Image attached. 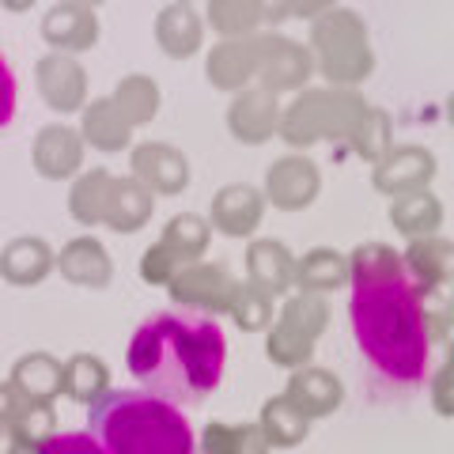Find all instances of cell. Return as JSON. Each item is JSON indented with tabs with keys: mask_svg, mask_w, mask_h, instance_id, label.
Instances as JSON below:
<instances>
[{
	"mask_svg": "<svg viewBox=\"0 0 454 454\" xmlns=\"http://www.w3.org/2000/svg\"><path fill=\"white\" fill-rule=\"evenodd\" d=\"M208 454H265V439L258 428H227V424H208L205 432Z\"/></svg>",
	"mask_w": 454,
	"mask_h": 454,
	"instance_id": "12",
	"label": "cell"
},
{
	"mask_svg": "<svg viewBox=\"0 0 454 454\" xmlns=\"http://www.w3.org/2000/svg\"><path fill=\"white\" fill-rule=\"evenodd\" d=\"M88 432L106 454H197L186 413L148 390H110L95 397Z\"/></svg>",
	"mask_w": 454,
	"mask_h": 454,
	"instance_id": "3",
	"label": "cell"
},
{
	"mask_svg": "<svg viewBox=\"0 0 454 454\" xmlns=\"http://www.w3.org/2000/svg\"><path fill=\"white\" fill-rule=\"evenodd\" d=\"M212 216H216V223L227 235H247L250 227L258 223V193L247 190V186L223 190L216 208H212Z\"/></svg>",
	"mask_w": 454,
	"mask_h": 454,
	"instance_id": "7",
	"label": "cell"
},
{
	"mask_svg": "<svg viewBox=\"0 0 454 454\" xmlns=\"http://www.w3.org/2000/svg\"><path fill=\"white\" fill-rule=\"evenodd\" d=\"M68 372H80V382L68 387V394L80 397V402H95V394L106 387V367L98 360H91V356H76L73 364H68Z\"/></svg>",
	"mask_w": 454,
	"mask_h": 454,
	"instance_id": "14",
	"label": "cell"
},
{
	"mask_svg": "<svg viewBox=\"0 0 454 454\" xmlns=\"http://www.w3.org/2000/svg\"><path fill=\"white\" fill-rule=\"evenodd\" d=\"M428 284L413 280L387 247L356 250V288L348 318L360 356L372 375L394 394L424 387L432 364V310L424 300Z\"/></svg>",
	"mask_w": 454,
	"mask_h": 454,
	"instance_id": "1",
	"label": "cell"
},
{
	"mask_svg": "<svg viewBox=\"0 0 454 454\" xmlns=\"http://www.w3.org/2000/svg\"><path fill=\"white\" fill-rule=\"evenodd\" d=\"M12 390H20L23 397H50L61 390V367L50 356H27L16 364V375H12Z\"/></svg>",
	"mask_w": 454,
	"mask_h": 454,
	"instance_id": "10",
	"label": "cell"
},
{
	"mask_svg": "<svg viewBox=\"0 0 454 454\" xmlns=\"http://www.w3.org/2000/svg\"><path fill=\"white\" fill-rule=\"evenodd\" d=\"M12 413H16V402H12V390L0 387V420H8Z\"/></svg>",
	"mask_w": 454,
	"mask_h": 454,
	"instance_id": "18",
	"label": "cell"
},
{
	"mask_svg": "<svg viewBox=\"0 0 454 454\" xmlns=\"http://www.w3.org/2000/svg\"><path fill=\"white\" fill-rule=\"evenodd\" d=\"M227 340L216 318L190 310L152 315L129 340V372L167 405H197L220 387Z\"/></svg>",
	"mask_w": 454,
	"mask_h": 454,
	"instance_id": "2",
	"label": "cell"
},
{
	"mask_svg": "<svg viewBox=\"0 0 454 454\" xmlns=\"http://www.w3.org/2000/svg\"><path fill=\"white\" fill-rule=\"evenodd\" d=\"M310 190H315V170L307 163H280L277 170H269V193L277 197V205L284 208H295V205H307L310 201Z\"/></svg>",
	"mask_w": 454,
	"mask_h": 454,
	"instance_id": "9",
	"label": "cell"
},
{
	"mask_svg": "<svg viewBox=\"0 0 454 454\" xmlns=\"http://www.w3.org/2000/svg\"><path fill=\"white\" fill-rule=\"evenodd\" d=\"M265 318H269V300H265V292L243 288V300L235 303V322L243 325V330H262Z\"/></svg>",
	"mask_w": 454,
	"mask_h": 454,
	"instance_id": "16",
	"label": "cell"
},
{
	"mask_svg": "<svg viewBox=\"0 0 454 454\" xmlns=\"http://www.w3.org/2000/svg\"><path fill=\"white\" fill-rule=\"evenodd\" d=\"M288 402L300 409L303 417H325L333 413L340 402V382L330 372H295L288 387Z\"/></svg>",
	"mask_w": 454,
	"mask_h": 454,
	"instance_id": "4",
	"label": "cell"
},
{
	"mask_svg": "<svg viewBox=\"0 0 454 454\" xmlns=\"http://www.w3.org/2000/svg\"><path fill=\"white\" fill-rule=\"evenodd\" d=\"M46 269H50V250H46V243H38V239H20V243H12L0 254V273L16 284L38 280Z\"/></svg>",
	"mask_w": 454,
	"mask_h": 454,
	"instance_id": "8",
	"label": "cell"
},
{
	"mask_svg": "<svg viewBox=\"0 0 454 454\" xmlns=\"http://www.w3.org/2000/svg\"><path fill=\"white\" fill-rule=\"evenodd\" d=\"M345 277H348V269H345V262H340V254H333V250L307 254L303 265H300V284L303 288H315V292L340 288Z\"/></svg>",
	"mask_w": 454,
	"mask_h": 454,
	"instance_id": "11",
	"label": "cell"
},
{
	"mask_svg": "<svg viewBox=\"0 0 454 454\" xmlns=\"http://www.w3.org/2000/svg\"><path fill=\"white\" fill-rule=\"evenodd\" d=\"M16 106H20V83H16V73H12L8 57L0 53V129L12 125V118H16Z\"/></svg>",
	"mask_w": 454,
	"mask_h": 454,
	"instance_id": "17",
	"label": "cell"
},
{
	"mask_svg": "<svg viewBox=\"0 0 454 454\" xmlns=\"http://www.w3.org/2000/svg\"><path fill=\"white\" fill-rule=\"evenodd\" d=\"M35 454H106L91 439V432H53L50 439H42Z\"/></svg>",
	"mask_w": 454,
	"mask_h": 454,
	"instance_id": "15",
	"label": "cell"
},
{
	"mask_svg": "<svg viewBox=\"0 0 454 454\" xmlns=\"http://www.w3.org/2000/svg\"><path fill=\"white\" fill-rule=\"evenodd\" d=\"M12 432H16V443H31V439H50L53 435V409L50 405H27L12 413Z\"/></svg>",
	"mask_w": 454,
	"mask_h": 454,
	"instance_id": "13",
	"label": "cell"
},
{
	"mask_svg": "<svg viewBox=\"0 0 454 454\" xmlns=\"http://www.w3.org/2000/svg\"><path fill=\"white\" fill-rule=\"evenodd\" d=\"M250 277L258 284V292H284L292 280V262H288V250L280 243H254L250 247Z\"/></svg>",
	"mask_w": 454,
	"mask_h": 454,
	"instance_id": "5",
	"label": "cell"
},
{
	"mask_svg": "<svg viewBox=\"0 0 454 454\" xmlns=\"http://www.w3.org/2000/svg\"><path fill=\"white\" fill-rule=\"evenodd\" d=\"M262 428H265V443L295 447L307 439V417L288 397H273V402H265V409H262Z\"/></svg>",
	"mask_w": 454,
	"mask_h": 454,
	"instance_id": "6",
	"label": "cell"
}]
</instances>
